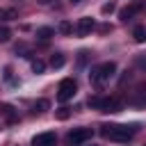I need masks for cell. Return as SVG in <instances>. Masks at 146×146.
I'll return each mask as SVG.
<instances>
[{"label":"cell","mask_w":146,"mask_h":146,"mask_svg":"<svg viewBox=\"0 0 146 146\" xmlns=\"http://www.w3.org/2000/svg\"><path fill=\"white\" fill-rule=\"evenodd\" d=\"M139 130L137 123H103L100 125V135L110 141H128L135 132Z\"/></svg>","instance_id":"1"},{"label":"cell","mask_w":146,"mask_h":146,"mask_svg":"<svg viewBox=\"0 0 146 146\" xmlns=\"http://www.w3.org/2000/svg\"><path fill=\"white\" fill-rule=\"evenodd\" d=\"M89 107L98 110V112H105V114H116L123 110V103L116 98V96H91L89 98Z\"/></svg>","instance_id":"2"},{"label":"cell","mask_w":146,"mask_h":146,"mask_svg":"<svg viewBox=\"0 0 146 146\" xmlns=\"http://www.w3.org/2000/svg\"><path fill=\"white\" fill-rule=\"evenodd\" d=\"M114 73H116V64L114 62H103V64H98V66L91 68L89 78H91L94 84H105L110 78H114Z\"/></svg>","instance_id":"3"},{"label":"cell","mask_w":146,"mask_h":146,"mask_svg":"<svg viewBox=\"0 0 146 146\" xmlns=\"http://www.w3.org/2000/svg\"><path fill=\"white\" fill-rule=\"evenodd\" d=\"M75 91H78V82L73 78H64L59 82V89H57V100L59 103H66V100H71L75 96Z\"/></svg>","instance_id":"4"},{"label":"cell","mask_w":146,"mask_h":146,"mask_svg":"<svg viewBox=\"0 0 146 146\" xmlns=\"http://www.w3.org/2000/svg\"><path fill=\"white\" fill-rule=\"evenodd\" d=\"M91 135H94L91 128H73V130L68 132V137H66V144H68V146H80V144L89 141Z\"/></svg>","instance_id":"5"},{"label":"cell","mask_w":146,"mask_h":146,"mask_svg":"<svg viewBox=\"0 0 146 146\" xmlns=\"http://www.w3.org/2000/svg\"><path fill=\"white\" fill-rule=\"evenodd\" d=\"M94 30H96V23H94V18H89V16H82V18L78 21V25H75L78 36H89Z\"/></svg>","instance_id":"6"},{"label":"cell","mask_w":146,"mask_h":146,"mask_svg":"<svg viewBox=\"0 0 146 146\" xmlns=\"http://www.w3.org/2000/svg\"><path fill=\"white\" fill-rule=\"evenodd\" d=\"M55 141H57L55 132H39L32 137V146H55Z\"/></svg>","instance_id":"7"},{"label":"cell","mask_w":146,"mask_h":146,"mask_svg":"<svg viewBox=\"0 0 146 146\" xmlns=\"http://www.w3.org/2000/svg\"><path fill=\"white\" fill-rule=\"evenodd\" d=\"M141 7H144V2L141 0H135L132 5H128V7H123L121 11H119V16H121V21H130L137 11H141Z\"/></svg>","instance_id":"8"},{"label":"cell","mask_w":146,"mask_h":146,"mask_svg":"<svg viewBox=\"0 0 146 146\" xmlns=\"http://www.w3.org/2000/svg\"><path fill=\"white\" fill-rule=\"evenodd\" d=\"M0 116H2L7 123H16V121H18L16 110H14L11 105H7V103H2V105H0Z\"/></svg>","instance_id":"9"},{"label":"cell","mask_w":146,"mask_h":146,"mask_svg":"<svg viewBox=\"0 0 146 146\" xmlns=\"http://www.w3.org/2000/svg\"><path fill=\"white\" fill-rule=\"evenodd\" d=\"M14 18H18V11H16V7H2V9H0V23L14 21Z\"/></svg>","instance_id":"10"},{"label":"cell","mask_w":146,"mask_h":146,"mask_svg":"<svg viewBox=\"0 0 146 146\" xmlns=\"http://www.w3.org/2000/svg\"><path fill=\"white\" fill-rule=\"evenodd\" d=\"M132 39H135L137 43H146V27H144V25H137V27L132 30Z\"/></svg>","instance_id":"11"},{"label":"cell","mask_w":146,"mask_h":146,"mask_svg":"<svg viewBox=\"0 0 146 146\" xmlns=\"http://www.w3.org/2000/svg\"><path fill=\"white\" fill-rule=\"evenodd\" d=\"M64 64H66V57H64L62 52H55V55L50 57V66H52V68H62Z\"/></svg>","instance_id":"12"},{"label":"cell","mask_w":146,"mask_h":146,"mask_svg":"<svg viewBox=\"0 0 146 146\" xmlns=\"http://www.w3.org/2000/svg\"><path fill=\"white\" fill-rule=\"evenodd\" d=\"M36 36H39V39H43V41H48L50 36H55V30H52V27H48V25H46V27H39V30H36Z\"/></svg>","instance_id":"13"},{"label":"cell","mask_w":146,"mask_h":146,"mask_svg":"<svg viewBox=\"0 0 146 146\" xmlns=\"http://www.w3.org/2000/svg\"><path fill=\"white\" fill-rule=\"evenodd\" d=\"M43 71H46V62H43V59H39V57H36V59H32V73H36V75H39V73H43Z\"/></svg>","instance_id":"14"},{"label":"cell","mask_w":146,"mask_h":146,"mask_svg":"<svg viewBox=\"0 0 146 146\" xmlns=\"http://www.w3.org/2000/svg\"><path fill=\"white\" fill-rule=\"evenodd\" d=\"M57 30H59L62 34H71V32H73V25H71L68 21H59V25H57Z\"/></svg>","instance_id":"15"},{"label":"cell","mask_w":146,"mask_h":146,"mask_svg":"<svg viewBox=\"0 0 146 146\" xmlns=\"http://www.w3.org/2000/svg\"><path fill=\"white\" fill-rule=\"evenodd\" d=\"M9 39H11V30L2 25V27H0V43H7Z\"/></svg>","instance_id":"16"},{"label":"cell","mask_w":146,"mask_h":146,"mask_svg":"<svg viewBox=\"0 0 146 146\" xmlns=\"http://www.w3.org/2000/svg\"><path fill=\"white\" fill-rule=\"evenodd\" d=\"M48 105H50V103H48L46 98H39V100L34 103V110H36V112H46V110H48Z\"/></svg>","instance_id":"17"},{"label":"cell","mask_w":146,"mask_h":146,"mask_svg":"<svg viewBox=\"0 0 146 146\" xmlns=\"http://www.w3.org/2000/svg\"><path fill=\"white\" fill-rule=\"evenodd\" d=\"M68 116H71V110H68V107H59V110H57V119H59V121H66Z\"/></svg>","instance_id":"18"},{"label":"cell","mask_w":146,"mask_h":146,"mask_svg":"<svg viewBox=\"0 0 146 146\" xmlns=\"http://www.w3.org/2000/svg\"><path fill=\"white\" fill-rule=\"evenodd\" d=\"M114 9H116V5H114V2H105V5L100 7V14H105V16H107V14H112Z\"/></svg>","instance_id":"19"},{"label":"cell","mask_w":146,"mask_h":146,"mask_svg":"<svg viewBox=\"0 0 146 146\" xmlns=\"http://www.w3.org/2000/svg\"><path fill=\"white\" fill-rule=\"evenodd\" d=\"M39 2H43V5H46V2H50V0H39Z\"/></svg>","instance_id":"20"},{"label":"cell","mask_w":146,"mask_h":146,"mask_svg":"<svg viewBox=\"0 0 146 146\" xmlns=\"http://www.w3.org/2000/svg\"><path fill=\"white\" fill-rule=\"evenodd\" d=\"M71 2H80V0H71Z\"/></svg>","instance_id":"21"},{"label":"cell","mask_w":146,"mask_h":146,"mask_svg":"<svg viewBox=\"0 0 146 146\" xmlns=\"http://www.w3.org/2000/svg\"><path fill=\"white\" fill-rule=\"evenodd\" d=\"M144 146H146V144H144Z\"/></svg>","instance_id":"22"}]
</instances>
